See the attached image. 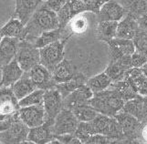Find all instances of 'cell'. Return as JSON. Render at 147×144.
I'll list each match as a JSON object with an SVG mask.
<instances>
[{"label":"cell","mask_w":147,"mask_h":144,"mask_svg":"<svg viewBox=\"0 0 147 144\" xmlns=\"http://www.w3.org/2000/svg\"><path fill=\"white\" fill-rule=\"evenodd\" d=\"M15 59L24 72H28L39 63V49L28 39H20Z\"/></svg>","instance_id":"277c9868"},{"label":"cell","mask_w":147,"mask_h":144,"mask_svg":"<svg viewBox=\"0 0 147 144\" xmlns=\"http://www.w3.org/2000/svg\"><path fill=\"white\" fill-rule=\"evenodd\" d=\"M126 14V10L123 5H121L116 0H108L98 13L99 21H117L123 19Z\"/></svg>","instance_id":"5bb4252c"},{"label":"cell","mask_w":147,"mask_h":144,"mask_svg":"<svg viewBox=\"0 0 147 144\" xmlns=\"http://www.w3.org/2000/svg\"><path fill=\"white\" fill-rule=\"evenodd\" d=\"M131 68H133L131 61V55H125L114 61H110L104 72L113 83V82L123 80L126 72Z\"/></svg>","instance_id":"4fadbf2b"},{"label":"cell","mask_w":147,"mask_h":144,"mask_svg":"<svg viewBox=\"0 0 147 144\" xmlns=\"http://www.w3.org/2000/svg\"><path fill=\"white\" fill-rule=\"evenodd\" d=\"M29 128L19 118L18 111L15 114L10 127L5 131L0 132V143L17 144L27 141Z\"/></svg>","instance_id":"8992f818"},{"label":"cell","mask_w":147,"mask_h":144,"mask_svg":"<svg viewBox=\"0 0 147 144\" xmlns=\"http://www.w3.org/2000/svg\"><path fill=\"white\" fill-rule=\"evenodd\" d=\"M121 110L133 115L141 122H143L145 120V112H144L143 96H139L137 98H134V99L125 101Z\"/></svg>","instance_id":"d4e9b609"},{"label":"cell","mask_w":147,"mask_h":144,"mask_svg":"<svg viewBox=\"0 0 147 144\" xmlns=\"http://www.w3.org/2000/svg\"><path fill=\"white\" fill-rule=\"evenodd\" d=\"M72 34L70 33L67 37L60 38L55 42L45 46L39 49V63L47 68L50 72L58 65L60 61L64 59V48L65 45L68 42Z\"/></svg>","instance_id":"3957f363"},{"label":"cell","mask_w":147,"mask_h":144,"mask_svg":"<svg viewBox=\"0 0 147 144\" xmlns=\"http://www.w3.org/2000/svg\"><path fill=\"white\" fill-rule=\"evenodd\" d=\"M139 28L137 18L133 15L127 13L126 16L118 22L117 30H116V38L131 39L134 33Z\"/></svg>","instance_id":"603a6c76"},{"label":"cell","mask_w":147,"mask_h":144,"mask_svg":"<svg viewBox=\"0 0 147 144\" xmlns=\"http://www.w3.org/2000/svg\"><path fill=\"white\" fill-rule=\"evenodd\" d=\"M141 69H142V71H143L144 72V73L147 76V62L143 66V67H142V68H141Z\"/></svg>","instance_id":"f6af8a7d"},{"label":"cell","mask_w":147,"mask_h":144,"mask_svg":"<svg viewBox=\"0 0 147 144\" xmlns=\"http://www.w3.org/2000/svg\"><path fill=\"white\" fill-rule=\"evenodd\" d=\"M43 1H46V0H43Z\"/></svg>","instance_id":"7dc6e473"},{"label":"cell","mask_w":147,"mask_h":144,"mask_svg":"<svg viewBox=\"0 0 147 144\" xmlns=\"http://www.w3.org/2000/svg\"><path fill=\"white\" fill-rule=\"evenodd\" d=\"M65 31V28H57L52 30H48V31L42 32L38 38H35L32 42L38 48H41L47 45H49L55 41L60 39L63 37V33Z\"/></svg>","instance_id":"83f0119b"},{"label":"cell","mask_w":147,"mask_h":144,"mask_svg":"<svg viewBox=\"0 0 147 144\" xmlns=\"http://www.w3.org/2000/svg\"><path fill=\"white\" fill-rule=\"evenodd\" d=\"M125 7H123L127 13L138 18L142 15L147 12V0H123Z\"/></svg>","instance_id":"d6a6232c"},{"label":"cell","mask_w":147,"mask_h":144,"mask_svg":"<svg viewBox=\"0 0 147 144\" xmlns=\"http://www.w3.org/2000/svg\"><path fill=\"white\" fill-rule=\"evenodd\" d=\"M43 0H16L15 17L26 25L34 12L42 4Z\"/></svg>","instance_id":"d6986e66"},{"label":"cell","mask_w":147,"mask_h":144,"mask_svg":"<svg viewBox=\"0 0 147 144\" xmlns=\"http://www.w3.org/2000/svg\"><path fill=\"white\" fill-rule=\"evenodd\" d=\"M105 43L109 47L110 61H114L125 55H131L135 51L131 39L114 38Z\"/></svg>","instance_id":"9a60e30c"},{"label":"cell","mask_w":147,"mask_h":144,"mask_svg":"<svg viewBox=\"0 0 147 144\" xmlns=\"http://www.w3.org/2000/svg\"><path fill=\"white\" fill-rule=\"evenodd\" d=\"M1 39H2V36L0 35V41H1Z\"/></svg>","instance_id":"bcb514c9"},{"label":"cell","mask_w":147,"mask_h":144,"mask_svg":"<svg viewBox=\"0 0 147 144\" xmlns=\"http://www.w3.org/2000/svg\"><path fill=\"white\" fill-rule=\"evenodd\" d=\"M79 72L78 68L71 60L62 59L58 65H56L51 71V74L54 81L57 84L71 79Z\"/></svg>","instance_id":"e0dca14e"},{"label":"cell","mask_w":147,"mask_h":144,"mask_svg":"<svg viewBox=\"0 0 147 144\" xmlns=\"http://www.w3.org/2000/svg\"><path fill=\"white\" fill-rule=\"evenodd\" d=\"M93 96V92L89 87L83 84L78 89H76L63 99V108L71 110L74 107L89 103V100Z\"/></svg>","instance_id":"2e32d148"},{"label":"cell","mask_w":147,"mask_h":144,"mask_svg":"<svg viewBox=\"0 0 147 144\" xmlns=\"http://www.w3.org/2000/svg\"><path fill=\"white\" fill-rule=\"evenodd\" d=\"M59 28L57 13L41 4L25 25L22 39L33 41L42 32Z\"/></svg>","instance_id":"6da1fadb"},{"label":"cell","mask_w":147,"mask_h":144,"mask_svg":"<svg viewBox=\"0 0 147 144\" xmlns=\"http://www.w3.org/2000/svg\"><path fill=\"white\" fill-rule=\"evenodd\" d=\"M114 118L123 130L125 142H141L140 131L142 122L139 120L123 110H120Z\"/></svg>","instance_id":"5b68a950"},{"label":"cell","mask_w":147,"mask_h":144,"mask_svg":"<svg viewBox=\"0 0 147 144\" xmlns=\"http://www.w3.org/2000/svg\"><path fill=\"white\" fill-rule=\"evenodd\" d=\"M66 1H67V0H46V1H44V3L42 4L49 9L57 13L59 10L64 6Z\"/></svg>","instance_id":"60d3db41"},{"label":"cell","mask_w":147,"mask_h":144,"mask_svg":"<svg viewBox=\"0 0 147 144\" xmlns=\"http://www.w3.org/2000/svg\"><path fill=\"white\" fill-rule=\"evenodd\" d=\"M52 140H54V134L52 131V126L47 123L29 128L27 141L37 144H46L49 143Z\"/></svg>","instance_id":"ffe728a7"},{"label":"cell","mask_w":147,"mask_h":144,"mask_svg":"<svg viewBox=\"0 0 147 144\" xmlns=\"http://www.w3.org/2000/svg\"><path fill=\"white\" fill-rule=\"evenodd\" d=\"M25 25L17 17H12L9 19V21L4 25L0 28V35L3 37L9 38H18L19 39L23 38Z\"/></svg>","instance_id":"4316f807"},{"label":"cell","mask_w":147,"mask_h":144,"mask_svg":"<svg viewBox=\"0 0 147 144\" xmlns=\"http://www.w3.org/2000/svg\"><path fill=\"white\" fill-rule=\"evenodd\" d=\"M86 8V12H90L95 15H98L101 7L108 1V0H82Z\"/></svg>","instance_id":"8d00e7d4"},{"label":"cell","mask_w":147,"mask_h":144,"mask_svg":"<svg viewBox=\"0 0 147 144\" xmlns=\"http://www.w3.org/2000/svg\"><path fill=\"white\" fill-rule=\"evenodd\" d=\"M20 39L18 38L3 37L0 41V65L7 64L15 59Z\"/></svg>","instance_id":"7402d4cb"},{"label":"cell","mask_w":147,"mask_h":144,"mask_svg":"<svg viewBox=\"0 0 147 144\" xmlns=\"http://www.w3.org/2000/svg\"><path fill=\"white\" fill-rule=\"evenodd\" d=\"M111 86L119 92L121 99L124 101H127L129 100L134 99V98H137L140 96L137 93V91L133 88V86L124 79L123 80L113 82V83H111Z\"/></svg>","instance_id":"1f68e13d"},{"label":"cell","mask_w":147,"mask_h":144,"mask_svg":"<svg viewBox=\"0 0 147 144\" xmlns=\"http://www.w3.org/2000/svg\"><path fill=\"white\" fill-rule=\"evenodd\" d=\"M140 96L147 95V76L139 68H131L124 77Z\"/></svg>","instance_id":"44dd1931"},{"label":"cell","mask_w":147,"mask_h":144,"mask_svg":"<svg viewBox=\"0 0 147 144\" xmlns=\"http://www.w3.org/2000/svg\"><path fill=\"white\" fill-rule=\"evenodd\" d=\"M2 79L0 80V87H11L24 74L16 59H13L7 64L1 67Z\"/></svg>","instance_id":"ac0fdd59"},{"label":"cell","mask_w":147,"mask_h":144,"mask_svg":"<svg viewBox=\"0 0 147 144\" xmlns=\"http://www.w3.org/2000/svg\"><path fill=\"white\" fill-rule=\"evenodd\" d=\"M143 99H144V112H145V120H147V95L144 96Z\"/></svg>","instance_id":"ee69618b"},{"label":"cell","mask_w":147,"mask_h":144,"mask_svg":"<svg viewBox=\"0 0 147 144\" xmlns=\"http://www.w3.org/2000/svg\"><path fill=\"white\" fill-rule=\"evenodd\" d=\"M28 74L33 81L37 89L47 90L55 87L56 82L52 78V74L47 68H45L40 63L34 66Z\"/></svg>","instance_id":"8fae6325"},{"label":"cell","mask_w":147,"mask_h":144,"mask_svg":"<svg viewBox=\"0 0 147 144\" xmlns=\"http://www.w3.org/2000/svg\"><path fill=\"white\" fill-rule=\"evenodd\" d=\"M18 115L28 128L37 127L45 122V110L43 104L19 108Z\"/></svg>","instance_id":"7c38bea8"},{"label":"cell","mask_w":147,"mask_h":144,"mask_svg":"<svg viewBox=\"0 0 147 144\" xmlns=\"http://www.w3.org/2000/svg\"><path fill=\"white\" fill-rule=\"evenodd\" d=\"M54 139L58 140L59 143L63 144H80V141L74 135V133H66V134L54 135Z\"/></svg>","instance_id":"f35d334b"},{"label":"cell","mask_w":147,"mask_h":144,"mask_svg":"<svg viewBox=\"0 0 147 144\" xmlns=\"http://www.w3.org/2000/svg\"><path fill=\"white\" fill-rule=\"evenodd\" d=\"M44 92L45 90L40 89H36L32 92H30L28 95H27L26 97H24L23 99L18 100L19 108L43 104Z\"/></svg>","instance_id":"e575fe53"},{"label":"cell","mask_w":147,"mask_h":144,"mask_svg":"<svg viewBox=\"0 0 147 144\" xmlns=\"http://www.w3.org/2000/svg\"><path fill=\"white\" fill-rule=\"evenodd\" d=\"M124 102L119 92L111 86L105 90L93 93L92 99L89 100V103L98 113L110 117H114L121 110Z\"/></svg>","instance_id":"7a4b0ae2"},{"label":"cell","mask_w":147,"mask_h":144,"mask_svg":"<svg viewBox=\"0 0 147 144\" xmlns=\"http://www.w3.org/2000/svg\"><path fill=\"white\" fill-rule=\"evenodd\" d=\"M136 51L147 54V30L141 28L139 26L138 29L134 33L131 38Z\"/></svg>","instance_id":"d590c367"},{"label":"cell","mask_w":147,"mask_h":144,"mask_svg":"<svg viewBox=\"0 0 147 144\" xmlns=\"http://www.w3.org/2000/svg\"><path fill=\"white\" fill-rule=\"evenodd\" d=\"M18 110V100L11 87H0V120L12 117Z\"/></svg>","instance_id":"9c48e42d"},{"label":"cell","mask_w":147,"mask_h":144,"mask_svg":"<svg viewBox=\"0 0 147 144\" xmlns=\"http://www.w3.org/2000/svg\"><path fill=\"white\" fill-rule=\"evenodd\" d=\"M45 123L52 126L56 116L63 109V98L55 88L45 90L43 97Z\"/></svg>","instance_id":"52a82bcc"},{"label":"cell","mask_w":147,"mask_h":144,"mask_svg":"<svg viewBox=\"0 0 147 144\" xmlns=\"http://www.w3.org/2000/svg\"><path fill=\"white\" fill-rule=\"evenodd\" d=\"M85 12L86 8L82 0H67L64 6L57 12L59 27L66 28L69 20L72 17Z\"/></svg>","instance_id":"30bf717a"},{"label":"cell","mask_w":147,"mask_h":144,"mask_svg":"<svg viewBox=\"0 0 147 144\" xmlns=\"http://www.w3.org/2000/svg\"><path fill=\"white\" fill-rule=\"evenodd\" d=\"M117 21H99L96 36L98 39L107 42V41L116 38V30H117Z\"/></svg>","instance_id":"f1b7e54d"},{"label":"cell","mask_w":147,"mask_h":144,"mask_svg":"<svg viewBox=\"0 0 147 144\" xmlns=\"http://www.w3.org/2000/svg\"><path fill=\"white\" fill-rule=\"evenodd\" d=\"M78 124L79 120L73 114V112L70 110L63 108L54 120L52 124L53 134L60 135L66 134V133H74L77 130Z\"/></svg>","instance_id":"ba28073f"},{"label":"cell","mask_w":147,"mask_h":144,"mask_svg":"<svg viewBox=\"0 0 147 144\" xmlns=\"http://www.w3.org/2000/svg\"><path fill=\"white\" fill-rule=\"evenodd\" d=\"M111 83H113V81L106 75L104 71L92 77L90 79H88L86 81V85L89 87L93 93H97V92L109 89Z\"/></svg>","instance_id":"f546056e"},{"label":"cell","mask_w":147,"mask_h":144,"mask_svg":"<svg viewBox=\"0 0 147 144\" xmlns=\"http://www.w3.org/2000/svg\"><path fill=\"white\" fill-rule=\"evenodd\" d=\"M69 28L70 30V33L73 34H82L86 32V30L88 29L89 22L88 19L83 15V13H80L77 16H75L69 20L68 23Z\"/></svg>","instance_id":"836d02e7"},{"label":"cell","mask_w":147,"mask_h":144,"mask_svg":"<svg viewBox=\"0 0 147 144\" xmlns=\"http://www.w3.org/2000/svg\"><path fill=\"white\" fill-rule=\"evenodd\" d=\"M11 89L16 98L19 100L23 99L24 97H26L27 95H28L30 92H32L37 88L33 83V81L31 80V79H30L28 72H24L21 78L11 86Z\"/></svg>","instance_id":"cb8c5ba5"},{"label":"cell","mask_w":147,"mask_h":144,"mask_svg":"<svg viewBox=\"0 0 147 144\" xmlns=\"http://www.w3.org/2000/svg\"><path fill=\"white\" fill-rule=\"evenodd\" d=\"M87 79H88L86 78L82 72H79V73L71 79L65 81V82H61V83H57L55 85V88L58 89V91L64 99V98L67 95H69L70 92H72L76 89H78L79 87H80L82 85L86 84Z\"/></svg>","instance_id":"484cf974"},{"label":"cell","mask_w":147,"mask_h":144,"mask_svg":"<svg viewBox=\"0 0 147 144\" xmlns=\"http://www.w3.org/2000/svg\"><path fill=\"white\" fill-rule=\"evenodd\" d=\"M131 67L133 68H139L141 69L146 62H147V54L139 52V51H134L131 55Z\"/></svg>","instance_id":"74e56055"},{"label":"cell","mask_w":147,"mask_h":144,"mask_svg":"<svg viewBox=\"0 0 147 144\" xmlns=\"http://www.w3.org/2000/svg\"><path fill=\"white\" fill-rule=\"evenodd\" d=\"M105 143H113L111 140L105 135L102 134H93L90 135L86 144H105Z\"/></svg>","instance_id":"ab89813d"},{"label":"cell","mask_w":147,"mask_h":144,"mask_svg":"<svg viewBox=\"0 0 147 144\" xmlns=\"http://www.w3.org/2000/svg\"><path fill=\"white\" fill-rule=\"evenodd\" d=\"M141 141H144L147 143V120L142 122L141 131H140Z\"/></svg>","instance_id":"b9f144b4"},{"label":"cell","mask_w":147,"mask_h":144,"mask_svg":"<svg viewBox=\"0 0 147 144\" xmlns=\"http://www.w3.org/2000/svg\"><path fill=\"white\" fill-rule=\"evenodd\" d=\"M70 110L73 112V114L77 118L79 122L80 121H84V122L90 121L99 114L97 110H96L90 103L76 106Z\"/></svg>","instance_id":"4dcf8cb0"},{"label":"cell","mask_w":147,"mask_h":144,"mask_svg":"<svg viewBox=\"0 0 147 144\" xmlns=\"http://www.w3.org/2000/svg\"><path fill=\"white\" fill-rule=\"evenodd\" d=\"M137 21L139 23V26L141 28H143L147 30V12L144 13V15H142L141 17L137 18Z\"/></svg>","instance_id":"7bdbcfd3"}]
</instances>
